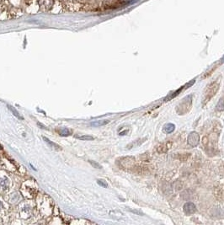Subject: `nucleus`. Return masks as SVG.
<instances>
[{
    "mask_svg": "<svg viewBox=\"0 0 224 225\" xmlns=\"http://www.w3.org/2000/svg\"><path fill=\"white\" fill-rule=\"evenodd\" d=\"M220 84L217 81H214L212 83H209L207 86L206 87L205 91L203 93V98H202V105L205 106L206 104L209 102V100L216 95L218 91Z\"/></svg>",
    "mask_w": 224,
    "mask_h": 225,
    "instance_id": "obj_1",
    "label": "nucleus"
},
{
    "mask_svg": "<svg viewBox=\"0 0 224 225\" xmlns=\"http://www.w3.org/2000/svg\"><path fill=\"white\" fill-rule=\"evenodd\" d=\"M192 107V95H189L184 98L179 105L176 106V112L178 115L183 116L188 113Z\"/></svg>",
    "mask_w": 224,
    "mask_h": 225,
    "instance_id": "obj_2",
    "label": "nucleus"
},
{
    "mask_svg": "<svg viewBox=\"0 0 224 225\" xmlns=\"http://www.w3.org/2000/svg\"><path fill=\"white\" fill-rule=\"evenodd\" d=\"M135 164L136 160L133 157H125V158L120 159V165L124 170H132L133 167L135 166Z\"/></svg>",
    "mask_w": 224,
    "mask_h": 225,
    "instance_id": "obj_3",
    "label": "nucleus"
},
{
    "mask_svg": "<svg viewBox=\"0 0 224 225\" xmlns=\"http://www.w3.org/2000/svg\"><path fill=\"white\" fill-rule=\"evenodd\" d=\"M187 142L191 147H197L200 142V137L199 134L197 132H192L190 133L187 139Z\"/></svg>",
    "mask_w": 224,
    "mask_h": 225,
    "instance_id": "obj_4",
    "label": "nucleus"
},
{
    "mask_svg": "<svg viewBox=\"0 0 224 225\" xmlns=\"http://www.w3.org/2000/svg\"><path fill=\"white\" fill-rule=\"evenodd\" d=\"M183 210H184L186 215H192V214H194L197 212V207H196V205L193 202H186L184 205Z\"/></svg>",
    "mask_w": 224,
    "mask_h": 225,
    "instance_id": "obj_5",
    "label": "nucleus"
},
{
    "mask_svg": "<svg viewBox=\"0 0 224 225\" xmlns=\"http://www.w3.org/2000/svg\"><path fill=\"white\" fill-rule=\"evenodd\" d=\"M195 81H196V80H195V79H193V80L190 81L189 83H186V85H185V86H182V87H181V88H180V89H177V90H176V91L174 92V94H173V95H171V97H170V99H173V98L175 97L176 95H179V94H180V92H181V91H183V90H185V89H188V88H190V87H191V86H192V85H193V84H194V83H195Z\"/></svg>",
    "mask_w": 224,
    "mask_h": 225,
    "instance_id": "obj_6",
    "label": "nucleus"
},
{
    "mask_svg": "<svg viewBox=\"0 0 224 225\" xmlns=\"http://www.w3.org/2000/svg\"><path fill=\"white\" fill-rule=\"evenodd\" d=\"M174 129H175V126H174L173 123H167V124L163 126V132L164 133L169 134L172 133L174 131Z\"/></svg>",
    "mask_w": 224,
    "mask_h": 225,
    "instance_id": "obj_7",
    "label": "nucleus"
},
{
    "mask_svg": "<svg viewBox=\"0 0 224 225\" xmlns=\"http://www.w3.org/2000/svg\"><path fill=\"white\" fill-rule=\"evenodd\" d=\"M110 122V120H100V121H97V122H92L90 125L93 127H100V126H105L106 124H108Z\"/></svg>",
    "mask_w": 224,
    "mask_h": 225,
    "instance_id": "obj_8",
    "label": "nucleus"
},
{
    "mask_svg": "<svg viewBox=\"0 0 224 225\" xmlns=\"http://www.w3.org/2000/svg\"><path fill=\"white\" fill-rule=\"evenodd\" d=\"M216 110L218 111H224V95L219 100L218 103H217V105L216 106Z\"/></svg>",
    "mask_w": 224,
    "mask_h": 225,
    "instance_id": "obj_9",
    "label": "nucleus"
},
{
    "mask_svg": "<svg viewBox=\"0 0 224 225\" xmlns=\"http://www.w3.org/2000/svg\"><path fill=\"white\" fill-rule=\"evenodd\" d=\"M8 107L9 108V110L11 111L12 113H14V115L17 117V118H19V119H23L22 117H21V116H20L19 113H18V111L15 110V108H14V107H12V106H8Z\"/></svg>",
    "mask_w": 224,
    "mask_h": 225,
    "instance_id": "obj_10",
    "label": "nucleus"
},
{
    "mask_svg": "<svg viewBox=\"0 0 224 225\" xmlns=\"http://www.w3.org/2000/svg\"><path fill=\"white\" fill-rule=\"evenodd\" d=\"M59 133L61 136H63V137H67V136H69L71 135V132H70L68 129H63V130H62L59 132Z\"/></svg>",
    "mask_w": 224,
    "mask_h": 225,
    "instance_id": "obj_11",
    "label": "nucleus"
},
{
    "mask_svg": "<svg viewBox=\"0 0 224 225\" xmlns=\"http://www.w3.org/2000/svg\"><path fill=\"white\" fill-rule=\"evenodd\" d=\"M76 138L78 139H81V140H94V138L92 136H86V135H84V136H76Z\"/></svg>",
    "mask_w": 224,
    "mask_h": 225,
    "instance_id": "obj_12",
    "label": "nucleus"
},
{
    "mask_svg": "<svg viewBox=\"0 0 224 225\" xmlns=\"http://www.w3.org/2000/svg\"><path fill=\"white\" fill-rule=\"evenodd\" d=\"M97 182H98V184H99L100 186H102V187H105V188L108 187V184L106 183L105 181H103V180H98Z\"/></svg>",
    "mask_w": 224,
    "mask_h": 225,
    "instance_id": "obj_13",
    "label": "nucleus"
},
{
    "mask_svg": "<svg viewBox=\"0 0 224 225\" xmlns=\"http://www.w3.org/2000/svg\"><path fill=\"white\" fill-rule=\"evenodd\" d=\"M89 163L93 165L94 167H95V168H97V169H101L102 167L100 166V164H98V163H96V162H94V161H92V160H89Z\"/></svg>",
    "mask_w": 224,
    "mask_h": 225,
    "instance_id": "obj_14",
    "label": "nucleus"
},
{
    "mask_svg": "<svg viewBox=\"0 0 224 225\" xmlns=\"http://www.w3.org/2000/svg\"><path fill=\"white\" fill-rule=\"evenodd\" d=\"M44 140H45V141H46V142H49V143H50V145H51V146H52V147H54V148H58V147H57V145L56 144V143H54V142H51L50 140H48V139H47V138H44Z\"/></svg>",
    "mask_w": 224,
    "mask_h": 225,
    "instance_id": "obj_15",
    "label": "nucleus"
},
{
    "mask_svg": "<svg viewBox=\"0 0 224 225\" xmlns=\"http://www.w3.org/2000/svg\"><path fill=\"white\" fill-rule=\"evenodd\" d=\"M2 149H3V147H2V146H1V144H0V150H2Z\"/></svg>",
    "mask_w": 224,
    "mask_h": 225,
    "instance_id": "obj_16",
    "label": "nucleus"
},
{
    "mask_svg": "<svg viewBox=\"0 0 224 225\" xmlns=\"http://www.w3.org/2000/svg\"><path fill=\"white\" fill-rule=\"evenodd\" d=\"M121 1H124V2H127V1H130V0H121Z\"/></svg>",
    "mask_w": 224,
    "mask_h": 225,
    "instance_id": "obj_17",
    "label": "nucleus"
},
{
    "mask_svg": "<svg viewBox=\"0 0 224 225\" xmlns=\"http://www.w3.org/2000/svg\"><path fill=\"white\" fill-rule=\"evenodd\" d=\"M224 62V58H222V62Z\"/></svg>",
    "mask_w": 224,
    "mask_h": 225,
    "instance_id": "obj_18",
    "label": "nucleus"
}]
</instances>
